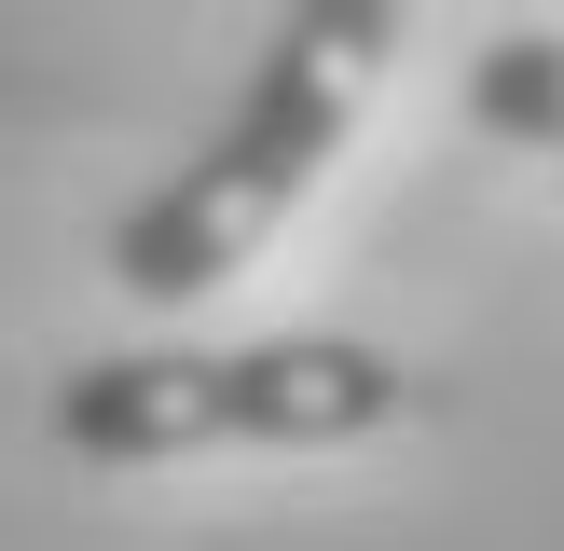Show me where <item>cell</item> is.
Segmentation results:
<instances>
[{
  "label": "cell",
  "instance_id": "1",
  "mask_svg": "<svg viewBox=\"0 0 564 551\" xmlns=\"http://www.w3.org/2000/svg\"><path fill=\"white\" fill-rule=\"evenodd\" d=\"M386 55H400V0H290L275 42H262V69H248V97L207 125V152L110 220V276H124L138 303L220 290V276L317 193V165L345 152V125L372 110Z\"/></svg>",
  "mask_w": 564,
  "mask_h": 551
},
{
  "label": "cell",
  "instance_id": "2",
  "mask_svg": "<svg viewBox=\"0 0 564 551\" xmlns=\"http://www.w3.org/2000/svg\"><path fill=\"white\" fill-rule=\"evenodd\" d=\"M427 386L358 331H262V345H124L55 386V441L97 468H165L220 441H372Z\"/></svg>",
  "mask_w": 564,
  "mask_h": 551
},
{
  "label": "cell",
  "instance_id": "3",
  "mask_svg": "<svg viewBox=\"0 0 564 551\" xmlns=\"http://www.w3.org/2000/svg\"><path fill=\"white\" fill-rule=\"evenodd\" d=\"M468 125H482V138H523V152H564V28L482 42V69H468Z\"/></svg>",
  "mask_w": 564,
  "mask_h": 551
}]
</instances>
